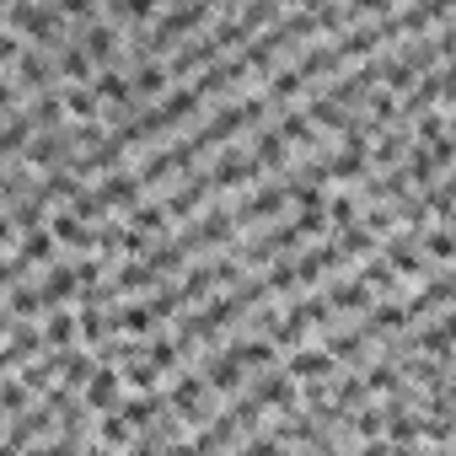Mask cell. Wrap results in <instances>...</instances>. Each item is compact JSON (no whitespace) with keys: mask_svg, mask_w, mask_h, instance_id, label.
<instances>
[{"mask_svg":"<svg viewBox=\"0 0 456 456\" xmlns=\"http://www.w3.org/2000/svg\"><path fill=\"white\" fill-rule=\"evenodd\" d=\"M124 387H129V376H124V370H113V365L102 360V365H97V376H92L81 392H86V408H97V413H113V408L124 403Z\"/></svg>","mask_w":456,"mask_h":456,"instance_id":"cell-1","label":"cell"}]
</instances>
